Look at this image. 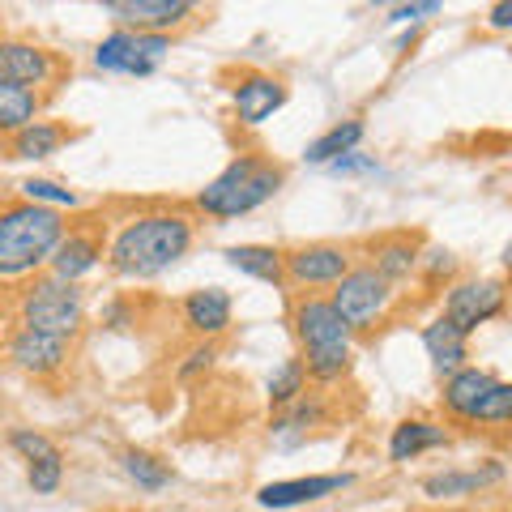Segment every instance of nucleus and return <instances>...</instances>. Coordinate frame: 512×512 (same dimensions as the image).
Returning a JSON list of instances; mask_svg holds the SVG:
<instances>
[{
  "label": "nucleus",
  "instance_id": "obj_5",
  "mask_svg": "<svg viewBox=\"0 0 512 512\" xmlns=\"http://www.w3.org/2000/svg\"><path fill=\"white\" fill-rule=\"evenodd\" d=\"M18 316L26 329H39V333H56V338H77L86 320V299L73 282H60V278H35L22 291L18 299Z\"/></svg>",
  "mask_w": 512,
  "mask_h": 512
},
{
  "label": "nucleus",
  "instance_id": "obj_37",
  "mask_svg": "<svg viewBox=\"0 0 512 512\" xmlns=\"http://www.w3.org/2000/svg\"><path fill=\"white\" fill-rule=\"evenodd\" d=\"M128 320H133V312H128V303H120V299H111L107 308H103V325L107 329H124Z\"/></svg>",
  "mask_w": 512,
  "mask_h": 512
},
{
  "label": "nucleus",
  "instance_id": "obj_23",
  "mask_svg": "<svg viewBox=\"0 0 512 512\" xmlns=\"http://www.w3.org/2000/svg\"><path fill=\"white\" fill-rule=\"evenodd\" d=\"M372 269L384 278V282H402L419 269V244L410 235H389L372 244Z\"/></svg>",
  "mask_w": 512,
  "mask_h": 512
},
{
  "label": "nucleus",
  "instance_id": "obj_14",
  "mask_svg": "<svg viewBox=\"0 0 512 512\" xmlns=\"http://www.w3.org/2000/svg\"><path fill=\"white\" fill-rule=\"evenodd\" d=\"M355 478L350 474H312V478H282V483H265L256 491L261 508H299V504H316L333 491H346Z\"/></svg>",
  "mask_w": 512,
  "mask_h": 512
},
{
  "label": "nucleus",
  "instance_id": "obj_39",
  "mask_svg": "<svg viewBox=\"0 0 512 512\" xmlns=\"http://www.w3.org/2000/svg\"><path fill=\"white\" fill-rule=\"evenodd\" d=\"M504 269H512V239H508V248H504Z\"/></svg>",
  "mask_w": 512,
  "mask_h": 512
},
{
  "label": "nucleus",
  "instance_id": "obj_7",
  "mask_svg": "<svg viewBox=\"0 0 512 512\" xmlns=\"http://www.w3.org/2000/svg\"><path fill=\"white\" fill-rule=\"evenodd\" d=\"M504 312H508V291H504V282H495V278L453 282L444 295V320L457 325L466 338L483 325H491V320L504 316Z\"/></svg>",
  "mask_w": 512,
  "mask_h": 512
},
{
  "label": "nucleus",
  "instance_id": "obj_34",
  "mask_svg": "<svg viewBox=\"0 0 512 512\" xmlns=\"http://www.w3.org/2000/svg\"><path fill=\"white\" fill-rule=\"evenodd\" d=\"M214 359H218L214 342H201V346H192L188 355H184V363H180V380H192L197 372H210V367H214Z\"/></svg>",
  "mask_w": 512,
  "mask_h": 512
},
{
  "label": "nucleus",
  "instance_id": "obj_17",
  "mask_svg": "<svg viewBox=\"0 0 512 512\" xmlns=\"http://www.w3.org/2000/svg\"><path fill=\"white\" fill-rule=\"evenodd\" d=\"M491 384H495V376L487 372V367H461L457 376L444 380L440 402H444V410L453 414V419L474 423V414H478V406H483V397L491 393Z\"/></svg>",
  "mask_w": 512,
  "mask_h": 512
},
{
  "label": "nucleus",
  "instance_id": "obj_8",
  "mask_svg": "<svg viewBox=\"0 0 512 512\" xmlns=\"http://www.w3.org/2000/svg\"><path fill=\"white\" fill-rule=\"evenodd\" d=\"M120 30H137V35H171L175 26L197 18L192 0H107L103 5Z\"/></svg>",
  "mask_w": 512,
  "mask_h": 512
},
{
  "label": "nucleus",
  "instance_id": "obj_29",
  "mask_svg": "<svg viewBox=\"0 0 512 512\" xmlns=\"http://www.w3.org/2000/svg\"><path fill=\"white\" fill-rule=\"evenodd\" d=\"M18 192H22V201H30V205H47V210H77L82 205V197H77L73 188H64V184H56V180H22L18 184Z\"/></svg>",
  "mask_w": 512,
  "mask_h": 512
},
{
  "label": "nucleus",
  "instance_id": "obj_32",
  "mask_svg": "<svg viewBox=\"0 0 512 512\" xmlns=\"http://www.w3.org/2000/svg\"><path fill=\"white\" fill-rule=\"evenodd\" d=\"M9 448H13V453H22L26 461H39L47 453H56V444L47 440L43 431H35V427H13L9 431Z\"/></svg>",
  "mask_w": 512,
  "mask_h": 512
},
{
  "label": "nucleus",
  "instance_id": "obj_11",
  "mask_svg": "<svg viewBox=\"0 0 512 512\" xmlns=\"http://www.w3.org/2000/svg\"><path fill=\"white\" fill-rule=\"evenodd\" d=\"M56 77H60V60L47 47L22 43V39H0V82H13V86H26L39 94V86H52Z\"/></svg>",
  "mask_w": 512,
  "mask_h": 512
},
{
  "label": "nucleus",
  "instance_id": "obj_15",
  "mask_svg": "<svg viewBox=\"0 0 512 512\" xmlns=\"http://www.w3.org/2000/svg\"><path fill=\"white\" fill-rule=\"evenodd\" d=\"M231 316H235V303L222 286H205V291H192L184 299V325L192 333H201L205 342L222 338L231 329Z\"/></svg>",
  "mask_w": 512,
  "mask_h": 512
},
{
  "label": "nucleus",
  "instance_id": "obj_38",
  "mask_svg": "<svg viewBox=\"0 0 512 512\" xmlns=\"http://www.w3.org/2000/svg\"><path fill=\"white\" fill-rule=\"evenodd\" d=\"M487 26L491 30H512V0H500V5L487 9Z\"/></svg>",
  "mask_w": 512,
  "mask_h": 512
},
{
  "label": "nucleus",
  "instance_id": "obj_4",
  "mask_svg": "<svg viewBox=\"0 0 512 512\" xmlns=\"http://www.w3.org/2000/svg\"><path fill=\"white\" fill-rule=\"evenodd\" d=\"M291 329L303 346V367L320 384H333L350 372V355H355V333L342 325L329 299L303 295L291 308Z\"/></svg>",
  "mask_w": 512,
  "mask_h": 512
},
{
  "label": "nucleus",
  "instance_id": "obj_25",
  "mask_svg": "<svg viewBox=\"0 0 512 512\" xmlns=\"http://www.w3.org/2000/svg\"><path fill=\"white\" fill-rule=\"evenodd\" d=\"M64 124H52V120H35L30 128L9 137V158H26V163H39V158H52L60 146H64Z\"/></svg>",
  "mask_w": 512,
  "mask_h": 512
},
{
  "label": "nucleus",
  "instance_id": "obj_3",
  "mask_svg": "<svg viewBox=\"0 0 512 512\" xmlns=\"http://www.w3.org/2000/svg\"><path fill=\"white\" fill-rule=\"evenodd\" d=\"M69 231L60 210L18 201L0 210V278H26L52 261L56 244Z\"/></svg>",
  "mask_w": 512,
  "mask_h": 512
},
{
  "label": "nucleus",
  "instance_id": "obj_9",
  "mask_svg": "<svg viewBox=\"0 0 512 512\" xmlns=\"http://www.w3.org/2000/svg\"><path fill=\"white\" fill-rule=\"evenodd\" d=\"M9 363L26 376H56L64 363L73 355V342L69 338H56V333H39V329H26L18 325L9 333Z\"/></svg>",
  "mask_w": 512,
  "mask_h": 512
},
{
  "label": "nucleus",
  "instance_id": "obj_31",
  "mask_svg": "<svg viewBox=\"0 0 512 512\" xmlns=\"http://www.w3.org/2000/svg\"><path fill=\"white\" fill-rule=\"evenodd\" d=\"M26 483H30V491H35V495H56L60 491V483H64L60 448H56V453H47V457H39V461H30V466H26Z\"/></svg>",
  "mask_w": 512,
  "mask_h": 512
},
{
  "label": "nucleus",
  "instance_id": "obj_2",
  "mask_svg": "<svg viewBox=\"0 0 512 512\" xmlns=\"http://www.w3.org/2000/svg\"><path fill=\"white\" fill-rule=\"evenodd\" d=\"M286 184V171L265 154H239L222 167L210 184L197 192V210L210 218H244L252 210H261L265 201L278 197V188Z\"/></svg>",
  "mask_w": 512,
  "mask_h": 512
},
{
  "label": "nucleus",
  "instance_id": "obj_1",
  "mask_svg": "<svg viewBox=\"0 0 512 512\" xmlns=\"http://www.w3.org/2000/svg\"><path fill=\"white\" fill-rule=\"evenodd\" d=\"M188 248H192V218L180 210H154V214H137L116 231L107 248V265L116 278L146 282L167 274L175 261H184Z\"/></svg>",
  "mask_w": 512,
  "mask_h": 512
},
{
  "label": "nucleus",
  "instance_id": "obj_28",
  "mask_svg": "<svg viewBox=\"0 0 512 512\" xmlns=\"http://www.w3.org/2000/svg\"><path fill=\"white\" fill-rule=\"evenodd\" d=\"M124 474L133 478L141 491H163V487H171V478H175L167 461H158L154 453H146V448H128L124 453Z\"/></svg>",
  "mask_w": 512,
  "mask_h": 512
},
{
  "label": "nucleus",
  "instance_id": "obj_30",
  "mask_svg": "<svg viewBox=\"0 0 512 512\" xmlns=\"http://www.w3.org/2000/svg\"><path fill=\"white\" fill-rule=\"evenodd\" d=\"M474 423H483V427H508L512 423V384L508 380H495L491 384V393L483 397V406H478Z\"/></svg>",
  "mask_w": 512,
  "mask_h": 512
},
{
  "label": "nucleus",
  "instance_id": "obj_16",
  "mask_svg": "<svg viewBox=\"0 0 512 512\" xmlns=\"http://www.w3.org/2000/svg\"><path fill=\"white\" fill-rule=\"evenodd\" d=\"M423 350H427V359H431V367H436L440 380L457 376L461 367H470V338L457 325H448L444 316L423 325Z\"/></svg>",
  "mask_w": 512,
  "mask_h": 512
},
{
  "label": "nucleus",
  "instance_id": "obj_13",
  "mask_svg": "<svg viewBox=\"0 0 512 512\" xmlns=\"http://www.w3.org/2000/svg\"><path fill=\"white\" fill-rule=\"evenodd\" d=\"M99 261H103V231L99 227H69L47 265H52V278L77 286V278H86Z\"/></svg>",
  "mask_w": 512,
  "mask_h": 512
},
{
  "label": "nucleus",
  "instance_id": "obj_10",
  "mask_svg": "<svg viewBox=\"0 0 512 512\" xmlns=\"http://www.w3.org/2000/svg\"><path fill=\"white\" fill-rule=\"evenodd\" d=\"M350 274L346 244H303L286 252V282L291 286H338Z\"/></svg>",
  "mask_w": 512,
  "mask_h": 512
},
{
  "label": "nucleus",
  "instance_id": "obj_33",
  "mask_svg": "<svg viewBox=\"0 0 512 512\" xmlns=\"http://www.w3.org/2000/svg\"><path fill=\"white\" fill-rule=\"evenodd\" d=\"M419 269L427 278H453L457 274V256L448 248H427V252H419Z\"/></svg>",
  "mask_w": 512,
  "mask_h": 512
},
{
  "label": "nucleus",
  "instance_id": "obj_24",
  "mask_svg": "<svg viewBox=\"0 0 512 512\" xmlns=\"http://www.w3.org/2000/svg\"><path fill=\"white\" fill-rule=\"evenodd\" d=\"M39 107H43V99L35 90L0 82V137H13V133H22V128H30L39 120Z\"/></svg>",
  "mask_w": 512,
  "mask_h": 512
},
{
  "label": "nucleus",
  "instance_id": "obj_36",
  "mask_svg": "<svg viewBox=\"0 0 512 512\" xmlns=\"http://www.w3.org/2000/svg\"><path fill=\"white\" fill-rule=\"evenodd\" d=\"M329 171H333V175H363V171H376V158L355 150V154L338 158V163H329Z\"/></svg>",
  "mask_w": 512,
  "mask_h": 512
},
{
  "label": "nucleus",
  "instance_id": "obj_20",
  "mask_svg": "<svg viewBox=\"0 0 512 512\" xmlns=\"http://www.w3.org/2000/svg\"><path fill=\"white\" fill-rule=\"evenodd\" d=\"M227 256V265L239 269V274H248L265 286H286V252L269 248V244H235L222 252Z\"/></svg>",
  "mask_w": 512,
  "mask_h": 512
},
{
  "label": "nucleus",
  "instance_id": "obj_19",
  "mask_svg": "<svg viewBox=\"0 0 512 512\" xmlns=\"http://www.w3.org/2000/svg\"><path fill=\"white\" fill-rule=\"evenodd\" d=\"M448 444V431L440 423H427V419H406L393 427L389 436V461H397V466H406V461L423 457V453H436V448Z\"/></svg>",
  "mask_w": 512,
  "mask_h": 512
},
{
  "label": "nucleus",
  "instance_id": "obj_12",
  "mask_svg": "<svg viewBox=\"0 0 512 512\" xmlns=\"http://www.w3.org/2000/svg\"><path fill=\"white\" fill-rule=\"evenodd\" d=\"M231 103H235V120L244 128H261L265 120H274V111H282L286 103V86L269 73H244L231 90Z\"/></svg>",
  "mask_w": 512,
  "mask_h": 512
},
{
  "label": "nucleus",
  "instance_id": "obj_21",
  "mask_svg": "<svg viewBox=\"0 0 512 512\" xmlns=\"http://www.w3.org/2000/svg\"><path fill=\"white\" fill-rule=\"evenodd\" d=\"M504 478V466H483V470H444V474H427L423 478V495L427 500H461V495H474L491 483Z\"/></svg>",
  "mask_w": 512,
  "mask_h": 512
},
{
  "label": "nucleus",
  "instance_id": "obj_6",
  "mask_svg": "<svg viewBox=\"0 0 512 512\" xmlns=\"http://www.w3.org/2000/svg\"><path fill=\"white\" fill-rule=\"evenodd\" d=\"M333 312L342 316V325L350 333H363L384 320V312H389L393 303V282H384L372 265H350V274L333 286Z\"/></svg>",
  "mask_w": 512,
  "mask_h": 512
},
{
  "label": "nucleus",
  "instance_id": "obj_27",
  "mask_svg": "<svg viewBox=\"0 0 512 512\" xmlns=\"http://www.w3.org/2000/svg\"><path fill=\"white\" fill-rule=\"evenodd\" d=\"M303 393H308V367H303V359H286L278 372L269 376V406L286 410V406H295Z\"/></svg>",
  "mask_w": 512,
  "mask_h": 512
},
{
  "label": "nucleus",
  "instance_id": "obj_26",
  "mask_svg": "<svg viewBox=\"0 0 512 512\" xmlns=\"http://www.w3.org/2000/svg\"><path fill=\"white\" fill-rule=\"evenodd\" d=\"M320 419H325V406H320L312 393H303L295 406L278 410V419H274V436H282V444H286V448H295L303 436H308L312 427H320Z\"/></svg>",
  "mask_w": 512,
  "mask_h": 512
},
{
  "label": "nucleus",
  "instance_id": "obj_22",
  "mask_svg": "<svg viewBox=\"0 0 512 512\" xmlns=\"http://www.w3.org/2000/svg\"><path fill=\"white\" fill-rule=\"evenodd\" d=\"M363 120H342V124H333V128H325L316 141H308V150H303V158L308 163H316V167H329V163H338V158H346V154H355L359 150V141H363Z\"/></svg>",
  "mask_w": 512,
  "mask_h": 512
},
{
  "label": "nucleus",
  "instance_id": "obj_35",
  "mask_svg": "<svg viewBox=\"0 0 512 512\" xmlns=\"http://www.w3.org/2000/svg\"><path fill=\"white\" fill-rule=\"evenodd\" d=\"M440 13V0H419V5H393L389 9V26H402V22H423V18H436Z\"/></svg>",
  "mask_w": 512,
  "mask_h": 512
},
{
  "label": "nucleus",
  "instance_id": "obj_18",
  "mask_svg": "<svg viewBox=\"0 0 512 512\" xmlns=\"http://www.w3.org/2000/svg\"><path fill=\"white\" fill-rule=\"evenodd\" d=\"M94 69L116 73V77H150L158 64L137 56V35L133 30H111V35L94 47Z\"/></svg>",
  "mask_w": 512,
  "mask_h": 512
}]
</instances>
